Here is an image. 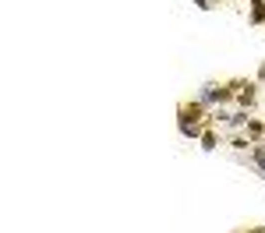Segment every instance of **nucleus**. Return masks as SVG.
<instances>
[{
  "label": "nucleus",
  "mask_w": 265,
  "mask_h": 233,
  "mask_svg": "<svg viewBox=\"0 0 265 233\" xmlns=\"http://www.w3.org/2000/svg\"><path fill=\"white\" fill-rule=\"evenodd\" d=\"M198 99H202L205 106H212V103H226V99H234V89H216V85H205V89L198 92Z\"/></svg>",
  "instance_id": "f257e3e1"
},
{
  "label": "nucleus",
  "mask_w": 265,
  "mask_h": 233,
  "mask_svg": "<svg viewBox=\"0 0 265 233\" xmlns=\"http://www.w3.org/2000/svg\"><path fill=\"white\" fill-rule=\"evenodd\" d=\"M202 145H205V148H216V134H212V131H209V134H202Z\"/></svg>",
  "instance_id": "423d86ee"
},
{
  "label": "nucleus",
  "mask_w": 265,
  "mask_h": 233,
  "mask_svg": "<svg viewBox=\"0 0 265 233\" xmlns=\"http://www.w3.org/2000/svg\"><path fill=\"white\" fill-rule=\"evenodd\" d=\"M251 163H255V166H258V173L265 177V141L251 145Z\"/></svg>",
  "instance_id": "f03ea898"
},
{
  "label": "nucleus",
  "mask_w": 265,
  "mask_h": 233,
  "mask_svg": "<svg viewBox=\"0 0 265 233\" xmlns=\"http://www.w3.org/2000/svg\"><path fill=\"white\" fill-rule=\"evenodd\" d=\"M248 131H251L255 138H258V134H262V124H258V120H248Z\"/></svg>",
  "instance_id": "0eeeda50"
},
{
  "label": "nucleus",
  "mask_w": 265,
  "mask_h": 233,
  "mask_svg": "<svg viewBox=\"0 0 265 233\" xmlns=\"http://www.w3.org/2000/svg\"><path fill=\"white\" fill-rule=\"evenodd\" d=\"M251 21H265V0H251Z\"/></svg>",
  "instance_id": "7ed1b4c3"
},
{
  "label": "nucleus",
  "mask_w": 265,
  "mask_h": 233,
  "mask_svg": "<svg viewBox=\"0 0 265 233\" xmlns=\"http://www.w3.org/2000/svg\"><path fill=\"white\" fill-rule=\"evenodd\" d=\"M195 4H198L202 11H209V7H212V0H195Z\"/></svg>",
  "instance_id": "6e6552de"
},
{
  "label": "nucleus",
  "mask_w": 265,
  "mask_h": 233,
  "mask_svg": "<svg viewBox=\"0 0 265 233\" xmlns=\"http://www.w3.org/2000/svg\"><path fill=\"white\" fill-rule=\"evenodd\" d=\"M248 120H251L248 113H230V116H226V124H230V127H244Z\"/></svg>",
  "instance_id": "20e7f679"
},
{
  "label": "nucleus",
  "mask_w": 265,
  "mask_h": 233,
  "mask_svg": "<svg viewBox=\"0 0 265 233\" xmlns=\"http://www.w3.org/2000/svg\"><path fill=\"white\" fill-rule=\"evenodd\" d=\"M237 99H241L244 106H251V103H255V85H248V92H237Z\"/></svg>",
  "instance_id": "39448f33"
},
{
  "label": "nucleus",
  "mask_w": 265,
  "mask_h": 233,
  "mask_svg": "<svg viewBox=\"0 0 265 233\" xmlns=\"http://www.w3.org/2000/svg\"><path fill=\"white\" fill-rule=\"evenodd\" d=\"M258 78H262V82H265V64H262V71H258Z\"/></svg>",
  "instance_id": "1a4fd4ad"
},
{
  "label": "nucleus",
  "mask_w": 265,
  "mask_h": 233,
  "mask_svg": "<svg viewBox=\"0 0 265 233\" xmlns=\"http://www.w3.org/2000/svg\"><path fill=\"white\" fill-rule=\"evenodd\" d=\"M248 233H265V230H248Z\"/></svg>",
  "instance_id": "9d476101"
}]
</instances>
